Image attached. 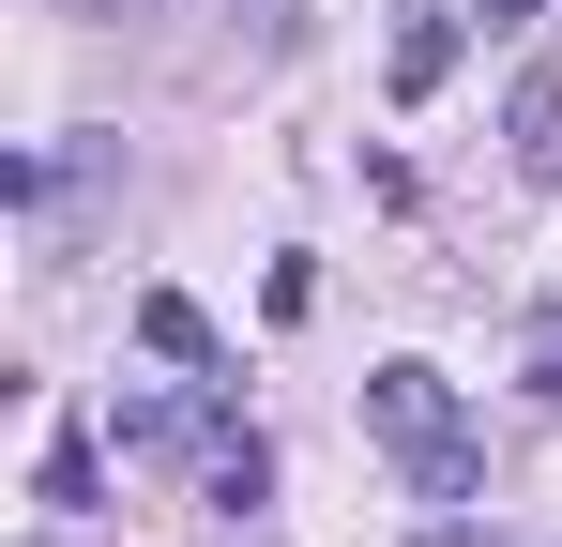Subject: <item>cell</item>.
Returning a JSON list of instances; mask_svg holds the SVG:
<instances>
[{
	"label": "cell",
	"mask_w": 562,
	"mask_h": 547,
	"mask_svg": "<svg viewBox=\"0 0 562 547\" xmlns=\"http://www.w3.org/2000/svg\"><path fill=\"white\" fill-rule=\"evenodd\" d=\"M274 502V442H213V517H259Z\"/></svg>",
	"instance_id": "cell-4"
},
{
	"label": "cell",
	"mask_w": 562,
	"mask_h": 547,
	"mask_svg": "<svg viewBox=\"0 0 562 547\" xmlns=\"http://www.w3.org/2000/svg\"><path fill=\"white\" fill-rule=\"evenodd\" d=\"M137 350H168V365H213V320H198L183 289H137Z\"/></svg>",
	"instance_id": "cell-3"
},
{
	"label": "cell",
	"mask_w": 562,
	"mask_h": 547,
	"mask_svg": "<svg viewBox=\"0 0 562 547\" xmlns=\"http://www.w3.org/2000/svg\"><path fill=\"white\" fill-rule=\"evenodd\" d=\"M366 442L395 456L426 502H471V487H486V442H471V411H457L441 365H380V380H366Z\"/></svg>",
	"instance_id": "cell-1"
},
{
	"label": "cell",
	"mask_w": 562,
	"mask_h": 547,
	"mask_svg": "<svg viewBox=\"0 0 562 547\" xmlns=\"http://www.w3.org/2000/svg\"><path fill=\"white\" fill-rule=\"evenodd\" d=\"M517 380H532V395H548V411H562V304H548V320H532V335H517Z\"/></svg>",
	"instance_id": "cell-6"
},
{
	"label": "cell",
	"mask_w": 562,
	"mask_h": 547,
	"mask_svg": "<svg viewBox=\"0 0 562 547\" xmlns=\"http://www.w3.org/2000/svg\"><path fill=\"white\" fill-rule=\"evenodd\" d=\"M380 77H395V107H426V91L457 77V15H441V0H411V15H395V62H380Z\"/></svg>",
	"instance_id": "cell-2"
},
{
	"label": "cell",
	"mask_w": 562,
	"mask_h": 547,
	"mask_svg": "<svg viewBox=\"0 0 562 547\" xmlns=\"http://www.w3.org/2000/svg\"><path fill=\"white\" fill-rule=\"evenodd\" d=\"M46 517H92V442H46Z\"/></svg>",
	"instance_id": "cell-5"
}]
</instances>
